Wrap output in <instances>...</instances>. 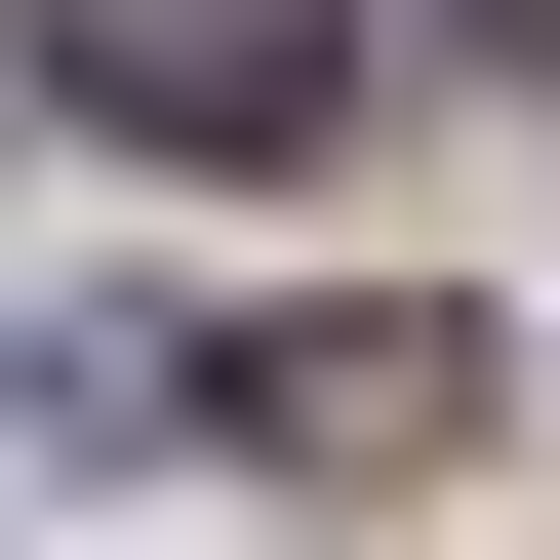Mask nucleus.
<instances>
[{"instance_id":"obj_2","label":"nucleus","mask_w":560,"mask_h":560,"mask_svg":"<svg viewBox=\"0 0 560 560\" xmlns=\"http://www.w3.org/2000/svg\"><path fill=\"white\" fill-rule=\"evenodd\" d=\"M200 400H241L280 480H400V441H480V320H400V280H361V320H241Z\"/></svg>"},{"instance_id":"obj_1","label":"nucleus","mask_w":560,"mask_h":560,"mask_svg":"<svg viewBox=\"0 0 560 560\" xmlns=\"http://www.w3.org/2000/svg\"><path fill=\"white\" fill-rule=\"evenodd\" d=\"M40 81H81L120 161H280V120L361 81V0H40Z\"/></svg>"}]
</instances>
